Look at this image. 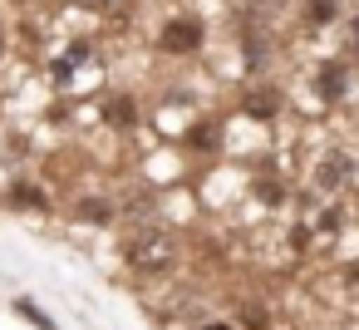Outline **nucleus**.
I'll list each match as a JSON object with an SVG mask.
<instances>
[{
  "label": "nucleus",
  "instance_id": "9d476101",
  "mask_svg": "<svg viewBox=\"0 0 359 330\" xmlns=\"http://www.w3.org/2000/svg\"><path fill=\"white\" fill-rule=\"evenodd\" d=\"M187 143H192V148H212V143H217V128H212V124H197V128H187Z\"/></svg>",
  "mask_w": 359,
  "mask_h": 330
},
{
  "label": "nucleus",
  "instance_id": "4468645a",
  "mask_svg": "<svg viewBox=\"0 0 359 330\" xmlns=\"http://www.w3.org/2000/svg\"><path fill=\"white\" fill-rule=\"evenodd\" d=\"M202 330H231V325H202Z\"/></svg>",
  "mask_w": 359,
  "mask_h": 330
},
{
  "label": "nucleus",
  "instance_id": "f03ea898",
  "mask_svg": "<svg viewBox=\"0 0 359 330\" xmlns=\"http://www.w3.org/2000/svg\"><path fill=\"white\" fill-rule=\"evenodd\" d=\"M168 256H172V242H168L163 232H143V237H133V242H128V261H133V266H143V271L168 266Z\"/></svg>",
  "mask_w": 359,
  "mask_h": 330
},
{
  "label": "nucleus",
  "instance_id": "39448f33",
  "mask_svg": "<svg viewBox=\"0 0 359 330\" xmlns=\"http://www.w3.org/2000/svg\"><path fill=\"white\" fill-rule=\"evenodd\" d=\"M334 15H339V6H334V0H305V25H310V30L334 25Z\"/></svg>",
  "mask_w": 359,
  "mask_h": 330
},
{
  "label": "nucleus",
  "instance_id": "9b49d317",
  "mask_svg": "<svg viewBox=\"0 0 359 330\" xmlns=\"http://www.w3.org/2000/svg\"><path fill=\"white\" fill-rule=\"evenodd\" d=\"M15 202H25V207H45V192H35V187H15Z\"/></svg>",
  "mask_w": 359,
  "mask_h": 330
},
{
  "label": "nucleus",
  "instance_id": "1a4fd4ad",
  "mask_svg": "<svg viewBox=\"0 0 359 330\" xmlns=\"http://www.w3.org/2000/svg\"><path fill=\"white\" fill-rule=\"evenodd\" d=\"M246 109H251L256 119H271V114H276L280 104H276V94H251V104H246Z\"/></svg>",
  "mask_w": 359,
  "mask_h": 330
},
{
  "label": "nucleus",
  "instance_id": "6e6552de",
  "mask_svg": "<svg viewBox=\"0 0 359 330\" xmlns=\"http://www.w3.org/2000/svg\"><path fill=\"white\" fill-rule=\"evenodd\" d=\"M79 217H84V222H109L114 207H109L104 197H89V202H79Z\"/></svg>",
  "mask_w": 359,
  "mask_h": 330
},
{
  "label": "nucleus",
  "instance_id": "f8f14e48",
  "mask_svg": "<svg viewBox=\"0 0 359 330\" xmlns=\"http://www.w3.org/2000/svg\"><path fill=\"white\" fill-rule=\"evenodd\" d=\"M349 30H354V45H359V15H354V20H349Z\"/></svg>",
  "mask_w": 359,
  "mask_h": 330
},
{
  "label": "nucleus",
  "instance_id": "2eb2a0df",
  "mask_svg": "<svg viewBox=\"0 0 359 330\" xmlns=\"http://www.w3.org/2000/svg\"><path fill=\"white\" fill-rule=\"evenodd\" d=\"M89 6H109V0H89Z\"/></svg>",
  "mask_w": 359,
  "mask_h": 330
},
{
  "label": "nucleus",
  "instance_id": "0eeeda50",
  "mask_svg": "<svg viewBox=\"0 0 359 330\" xmlns=\"http://www.w3.org/2000/svg\"><path fill=\"white\" fill-rule=\"evenodd\" d=\"M344 173H349V158H330V163H320L315 183H325V187H339V183H344Z\"/></svg>",
  "mask_w": 359,
  "mask_h": 330
},
{
  "label": "nucleus",
  "instance_id": "7ed1b4c3",
  "mask_svg": "<svg viewBox=\"0 0 359 330\" xmlns=\"http://www.w3.org/2000/svg\"><path fill=\"white\" fill-rule=\"evenodd\" d=\"M344 89H349V65L344 60H325L320 74H315V94L334 104V99H344Z\"/></svg>",
  "mask_w": 359,
  "mask_h": 330
},
{
  "label": "nucleus",
  "instance_id": "ddd939ff",
  "mask_svg": "<svg viewBox=\"0 0 359 330\" xmlns=\"http://www.w3.org/2000/svg\"><path fill=\"white\" fill-rule=\"evenodd\" d=\"M0 60H6V25H0Z\"/></svg>",
  "mask_w": 359,
  "mask_h": 330
},
{
  "label": "nucleus",
  "instance_id": "20e7f679",
  "mask_svg": "<svg viewBox=\"0 0 359 330\" xmlns=\"http://www.w3.org/2000/svg\"><path fill=\"white\" fill-rule=\"evenodd\" d=\"M89 60H94V45H69V55H65V60H55V79L65 84V79H69L79 65H89Z\"/></svg>",
  "mask_w": 359,
  "mask_h": 330
},
{
  "label": "nucleus",
  "instance_id": "f257e3e1",
  "mask_svg": "<svg viewBox=\"0 0 359 330\" xmlns=\"http://www.w3.org/2000/svg\"><path fill=\"white\" fill-rule=\"evenodd\" d=\"M202 20L197 15H177V20H168L163 25V35H158V45L168 50V55H197L202 50Z\"/></svg>",
  "mask_w": 359,
  "mask_h": 330
},
{
  "label": "nucleus",
  "instance_id": "423d86ee",
  "mask_svg": "<svg viewBox=\"0 0 359 330\" xmlns=\"http://www.w3.org/2000/svg\"><path fill=\"white\" fill-rule=\"evenodd\" d=\"M104 114H109V124H123V128L138 119V109H133V99H128V94H114V99L104 104Z\"/></svg>",
  "mask_w": 359,
  "mask_h": 330
}]
</instances>
